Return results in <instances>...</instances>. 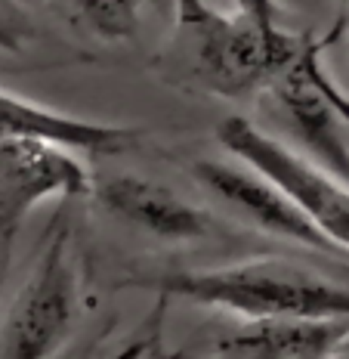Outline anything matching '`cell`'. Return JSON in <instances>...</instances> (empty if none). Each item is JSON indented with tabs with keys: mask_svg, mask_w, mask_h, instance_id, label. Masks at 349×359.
<instances>
[{
	"mask_svg": "<svg viewBox=\"0 0 349 359\" xmlns=\"http://www.w3.org/2000/svg\"><path fill=\"white\" fill-rule=\"evenodd\" d=\"M74 22L108 43H127L139 28V0H53Z\"/></svg>",
	"mask_w": 349,
	"mask_h": 359,
	"instance_id": "11",
	"label": "cell"
},
{
	"mask_svg": "<svg viewBox=\"0 0 349 359\" xmlns=\"http://www.w3.org/2000/svg\"><path fill=\"white\" fill-rule=\"evenodd\" d=\"M189 174L195 177V183L204 192H211L213 198L229 205L250 226L263 229V233H269L276 238H285V242L303 245L309 251L340 254L337 245L269 177H263L250 164H244L238 158H232V161L198 158L189 164Z\"/></svg>",
	"mask_w": 349,
	"mask_h": 359,
	"instance_id": "7",
	"label": "cell"
},
{
	"mask_svg": "<svg viewBox=\"0 0 349 359\" xmlns=\"http://www.w3.org/2000/svg\"><path fill=\"white\" fill-rule=\"evenodd\" d=\"M115 288L152 291L161 301H189L235 313L266 316H349V288L285 257H257L217 269H167L124 276Z\"/></svg>",
	"mask_w": 349,
	"mask_h": 359,
	"instance_id": "2",
	"label": "cell"
},
{
	"mask_svg": "<svg viewBox=\"0 0 349 359\" xmlns=\"http://www.w3.org/2000/svg\"><path fill=\"white\" fill-rule=\"evenodd\" d=\"M337 37L334 28L325 37L309 32L297 53L263 84L257 100L309 158L349 183V96L322 62L328 43Z\"/></svg>",
	"mask_w": 349,
	"mask_h": 359,
	"instance_id": "3",
	"label": "cell"
},
{
	"mask_svg": "<svg viewBox=\"0 0 349 359\" xmlns=\"http://www.w3.org/2000/svg\"><path fill=\"white\" fill-rule=\"evenodd\" d=\"M217 143L232 158L269 177L340 251L349 254V183L241 115L217 124Z\"/></svg>",
	"mask_w": 349,
	"mask_h": 359,
	"instance_id": "5",
	"label": "cell"
},
{
	"mask_svg": "<svg viewBox=\"0 0 349 359\" xmlns=\"http://www.w3.org/2000/svg\"><path fill=\"white\" fill-rule=\"evenodd\" d=\"M349 347V316H266L211 341L220 359H328Z\"/></svg>",
	"mask_w": 349,
	"mask_h": 359,
	"instance_id": "9",
	"label": "cell"
},
{
	"mask_svg": "<svg viewBox=\"0 0 349 359\" xmlns=\"http://www.w3.org/2000/svg\"><path fill=\"white\" fill-rule=\"evenodd\" d=\"M93 192V174L78 152L43 140H0V276H6L25 217L50 198Z\"/></svg>",
	"mask_w": 349,
	"mask_h": 359,
	"instance_id": "6",
	"label": "cell"
},
{
	"mask_svg": "<svg viewBox=\"0 0 349 359\" xmlns=\"http://www.w3.org/2000/svg\"><path fill=\"white\" fill-rule=\"evenodd\" d=\"M37 41V25L22 0H0V53L22 56Z\"/></svg>",
	"mask_w": 349,
	"mask_h": 359,
	"instance_id": "12",
	"label": "cell"
},
{
	"mask_svg": "<svg viewBox=\"0 0 349 359\" xmlns=\"http://www.w3.org/2000/svg\"><path fill=\"white\" fill-rule=\"evenodd\" d=\"M71 220L59 214L31 276L0 319V359L53 356L69 338L78 313V260L71 254Z\"/></svg>",
	"mask_w": 349,
	"mask_h": 359,
	"instance_id": "4",
	"label": "cell"
},
{
	"mask_svg": "<svg viewBox=\"0 0 349 359\" xmlns=\"http://www.w3.org/2000/svg\"><path fill=\"white\" fill-rule=\"evenodd\" d=\"M349 28V0H337V25H334V32L343 34Z\"/></svg>",
	"mask_w": 349,
	"mask_h": 359,
	"instance_id": "13",
	"label": "cell"
},
{
	"mask_svg": "<svg viewBox=\"0 0 349 359\" xmlns=\"http://www.w3.org/2000/svg\"><path fill=\"white\" fill-rule=\"evenodd\" d=\"M0 140H43V143L65 146L71 152L115 158V155H127L143 146L145 130L62 115V111L43 109L37 102L0 90Z\"/></svg>",
	"mask_w": 349,
	"mask_h": 359,
	"instance_id": "10",
	"label": "cell"
},
{
	"mask_svg": "<svg viewBox=\"0 0 349 359\" xmlns=\"http://www.w3.org/2000/svg\"><path fill=\"white\" fill-rule=\"evenodd\" d=\"M90 196H96L99 208L108 217L158 238V242H204L217 233V220L207 208L183 198L170 186L143 174H115L102 180L99 186L93 183Z\"/></svg>",
	"mask_w": 349,
	"mask_h": 359,
	"instance_id": "8",
	"label": "cell"
},
{
	"mask_svg": "<svg viewBox=\"0 0 349 359\" xmlns=\"http://www.w3.org/2000/svg\"><path fill=\"white\" fill-rule=\"evenodd\" d=\"M309 28L238 10L222 13L207 0H173V25L152 59L164 84L189 96L248 100L287 62Z\"/></svg>",
	"mask_w": 349,
	"mask_h": 359,
	"instance_id": "1",
	"label": "cell"
}]
</instances>
